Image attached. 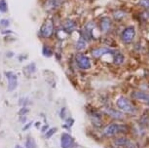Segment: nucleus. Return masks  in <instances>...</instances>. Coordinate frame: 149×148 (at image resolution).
Returning a JSON list of instances; mask_svg holds the SVG:
<instances>
[{
	"label": "nucleus",
	"mask_w": 149,
	"mask_h": 148,
	"mask_svg": "<svg viewBox=\"0 0 149 148\" xmlns=\"http://www.w3.org/2000/svg\"><path fill=\"white\" fill-rule=\"evenodd\" d=\"M61 2H63V0H45L43 8L47 12H52L61 6Z\"/></svg>",
	"instance_id": "nucleus-7"
},
{
	"label": "nucleus",
	"mask_w": 149,
	"mask_h": 148,
	"mask_svg": "<svg viewBox=\"0 0 149 148\" xmlns=\"http://www.w3.org/2000/svg\"><path fill=\"white\" fill-rule=\"evenodd\" d=\"M27 112H29V109H27V108H26V107H24V108H22V109L21 110H19V115H24V114H26V113H27Z\"/></svg>",
	"instance_id": "nucleus-24"
},
{
	"label": "nucleus",
	"mask_w": 149,
	"mask_h": 148,
	"mask_svg": "<svg viewBox=\"0 0 149 148\" xmlns=\"http://www.w3.org/2000/svg\"><path fill=\"white\" fill-rule=\"evenodd\" d=\"M139 5L149 9V0H139Z\"/></svg>",
	"instance_id": "nucleus-23"
},
{
	"label": "nucleus",
	"mask_w": 149,
	"mask_h": 148,
	"mask_svg": "<svg viewBox=\"0 0 149 148\" xmlns=\"http://www.w3.org/2000/svg\"><path fill=\"white\" fill-rule=\"evenodd\" d=\"M5 76L8 79V91L12 92L18 87V77L14 72L6 71L5 72Z\"/></svg>",
	"instance_id": "nucleus-5"
},
{
	"label": "nucleus",
	"mask_w": 149,
	"mask_h": 148,
	"mask_svg": "<svg viewBox=\"0 0 149 148\" xmlns=\"http://www.w3.org/2000/svg\"><path fill=\"white\" fill-rule=\"evenodd\" d=\"M105 111H106V113H107L108 115H110L111 117H113V118H115V119L122 118V113H120L119 111H117L115 109H112V108H109V109H107V108H106Z\"/></svg>",
	"instance_id": "nucleus-15"
},
{
	"label": "nucleus",
	"mask_w": 149,
	"mask_h": 148,
	"mask_svg": "<svg viewBox=\"0 0 149 148\" xmlns=\"http://www.w3.org/2000/svg\"><path fill=\"white\" fill-rule=\"evenodd\" d=\"M75 60H76L78 67L81 69H89L91 67V60L85 55L77 54L76 57H75Z\"/></svg>",
	"instance_id": "nucleus-4"
},
{
	"label": "nucleus",
	"mask_w": 149,
	"mask_h": 148,
	"mask_svg": "<svg viewBox=\"0 0 149 148\" xmlns=\"http://www.w3.org/2000/svg\"><path fill=\"white\" fill-rule=\"evenodd\" d=\"M64 111H65V108H63L61 111V114H60V116H61V119H63L64 118Z\"/></svg>",
	"instance_id": "nucleus-26"
},
{
	"label": "nucleus",
	"mask_w": 149,
	"mask_h": 148,
	"mask_svg": "<svg viewBox=\"0 0 149 148\" xmlns=\"http://www.w3.org/2000/svg\"><path fill=\"white\" fill-rule=\"evenodd\" d=\"M146 18H147V19H149V12L146 13Z\"/></svg>",
	"instance_id": "nucleus-29"
},
{
	"label": "nucleus",
	"mask_w": 149,
	"mask_h": 148,
	"mask_svg": "<svg viewBox=\"0 0 149 148\" xmlns=\"http://www.w3.org/2000/svg\"><path fill=\"white\" fill-rule=\"evenodd\" d=\"M15 148H22V146H19V145H17V146H16Z\"/></svg>",
	"instance_id": "nucleus-30"
},
{
	"label": "nucleus",
	"mask_w": 149,
	"mask_h": 148,
	"mask_svg": "<svg viewBox=\"0 0 149 148\" xmlns=\"http://www.w3.org/2000/svg\"><path fill=\"white\" fill-rule=\"evenodd\" d=\"M42 54H43V56H45V57L50 58L53 56V50H52L51 47L44 45L43 48H42Z\"/></svg>",
	"instance_id": "nucleus-17"
},
{
	"label": "nucleus",
	"mask_w": 149,
	"mask_h": 148,
	"mask_svg": "<svg viewBox=\"0 0 149 148\" xmlns=\"http://www.w3.org/2000/svg\"><path fill=\"white\" fill-rule=\"evenodd\" d=\"M8 11V4L6 0H0V12L7 13Z\"/></svg>",
	"instance_id": "nucleus-19"
},
{
	"label": "nucleus",
	"mask_w": 149,
	"mask_h": 148,
	"mask_svg": "<svg viewBox=\"0 0 149 148\" xmlns=\"http://www.w3.org/2000/svg\"><path fill=\"white\" fill-rule=\"evenodd\" d=\"M132 97L149 105V94L147 93H144V92L141 91H134L132 93Z\"/></svg>",
	"instance_id": "nucleus-8"
},
{
	"label": "nucleus",
	"mask_w": 149,
	"mask_h": 148,
	"mask_svg": "<svg viewBox=\"0 0 149 148\" xmlns=\"http://www.w3.org/2000/svg\"><path fill=\"white\" fill-rule=\"evenodd\" d=\"M61 148H70L74 144V139L68 133H63L61 138Z\"/></svg>",
	"instance_id": "nucleus-10"
},
{
	"label": "nucleus",
	"mask_w": 149,
	"mask_h": 148,
	"mask_svg": "<svg viewBox=\"0 0 149 148\" xmlns=\"http://www.w3.org/2000/svg\"><path fill=\"white\" fill-rule=\"evenodd\" d=\"M114 146L116 147H122V148H132L134 147L133 143L130 139L126 138H118L114 140Z\"/></svg>",
	"instance_id": "nucleus-9"
},
{
	"label": "nucleus",
	"mask_w": 149,
	"mask_h": 148,
	"mask_svg": "<svg viewBox=\"0 0 149 148\" xmlns=\"http://www.w3.org/2000/svg\"><path fill=\"white\" fill-rule=\"evenodd\" d=\"M66 124H67V126H68V127H71V126L74 124V120L71 119V118L67 119L66 120Z\"/></svg>",
	"instance_id": "nucleus-25"
},
{
	"label": "nucleus",
	"mask_w": 149,
	"mask_h": 148,
	"mask_svg": "<svg viewBox=\"0 0 149 148\" xmlns=\"http://www.w3.org/2000/svg\"><path fill=\"white\" fill-rule=\"evenodd\" d=\"M107 53H112L114 54V51L109 48H106V47H100V48H95L92 51V56L95 58H100L102 55L107 54Z\"/></svg>",
	"instance_id": "nucleus-11"
},
{
	"label": "nucleus",
	"mask_w": 149,
	"mask_h": 148,
	"mask_svg": "<svg viewBox=\"0 0 149 148\" xmlns=\"http://www.w3.org/2000/svg\"><path fill=\"white\" fill-rule=\"evenodd\" d=\"M26 148H35V144H34V140L31 138H29L26 139Z\"/></svg>",
	"instance_id": "nucleus-21"
},
{
	"label": "nucleus",
	"mask_w": 149,
	"mask_h": 148,
	"mask_svg": "<svg viewBox=\"0 0 149 148\" xmlns=\"http://www.w3.org/2000/svg\"><path fill=\"white\" fill-rule=\"evenodd\" d=\"M55 24L52 19H47L46 21L42 24L40 28V35L43 38H51L54 34Z\"/></svg>",
	"instance_id": "nucleus-2"
},
{
	"label": "nucleus",
	"mask_w": 149,
	"mask_h": 148,
	"mask_svg": "<svg viewBox=\"0 0 149 148\" xmlns=\"http://www.w3.org/2000/svg\"><path fill=\"white\" fill-rule=\"evenodd\" d=\"M30 126H31V123H29V124H27L26 126H24V131L27 130V129H29V128L30 127Z\"/></svg>",
	"instance_id": "nucleus-27"
},
{
	"label": "nucleus",
	"mask_w": 149,
	"mask_h": 148,
	"mask_svg": "<svg viewBox=\"0 0 149 148\" xmlns=\"http://www.w3.org/2000/svg\"><path fill=\"white\" fill-rule=\"evenodd\" d=\"M48 129V126H45V127L42 128V133H45L46 132V130Z\"/></svg>",
	"instance_id": "nucleus-28"
},
{
	"label": "nucleus",
	"mask_w": 149,
	"mask_h": 148,
	"mask_svg": "<svg viewBox=\"0 0 149 148\" xmlns=\"http://www.w3.org/2000/svg\"><path fill=\"white\" fill-rule=\"evenodd\" d=\"M134 35H136V29H134V27L130 26L124 29V31L121 34V38L125 43H130L134 38Z\"/></svg>",
	"instance_id": "nucleus-6"
},
{
	"label": "nucleus",
	"mask_w": 149,
	"mask_h": 148,
	"mask_svg": "<svg viewBox=\"0 0 149 148\" xmlns=\"http://www.w3.org/2000/svg\"><path fill=\"white\" fill-rule=\"evenodd\" d=\"M113 61L115 65H119L121 63H123L124 61V56L123 54H121L119 52H114V56H113Z\"/></svg>",
	"instance_id": "nucleus-14"
},
{
	"label": "nucleus",
	"mask_w": 149,
	"mask_h": 148,
	"mask_svg": "<svg viewBox=\"0 0 149 148\" xmlns=\"http://www.w3.org/2000/svg\"><path fill=\"white\" fill-rule=\"evenodd\" d=\"M56 132H57V129H56V128H52V129L48 131V133H46V135H45V138H46L47 139L50 138L51 136L54 135V133H56Z\"/></svg>",
	"instance_id": "nucleus-22"
},
{
	"label": "nucleus",
	"mask_w": 149,
	"mask_h": 148,
	"mask_svg": "<svg viewBox=\"0 0 149 148\" xmlns=\"http://www.w3.org/2000/svg\"><path fill=\"white\" fill-rule=\"evenodd\" d=\"M86 46H87V43H86V40L84 39L83 37H81L79 40L77 41V43H76V50L77 51H83L84 49L86 48Z\"/></svg>",
	"instance_id": "nucleus-16"
},
{
	"label": "nucleus",
	"mask_w": 149,
	"mask_h": 148,
	"mask_svg": "<svg viewBox=\"0 0 149 148\" xmlns=\"http://www.w3.org/2000/svg\"><path fill=\"white\" fill-rule=\"evenodd\" d=\"M129 132V128L128 126L126 125H121V124H116V123H112V124H109L108 126H106L103 130V133H104L105 135L107 136H113L119 133H125Z\"/></svg>",
	"instance_id": "nucleus-1"
},
{
	"label": "nucleus",
	"mask_w": 149,
	"mask_h": 148,
	"mask_svg": "<svg viewBox=\"0 0 149 148\" xmlns=\"http://www.w3.org/2000/svg\"><path fill=\"white\" fill-rule=\"evenodd\" d=\"M92 123L95 126V127H97V128L102 127V120H100V118L97 115L92 116Z\"/></svg>",
	"instance_id": "nucleus-18"
},
{
	"label": "nucleus",
	"mask_w": 149,
	"mask_h": 148,
	"mask_svg": "<svg viewBox=\"0 0 149 148\" xmlns=\"http://www.w3.org/2000/svg\"><path fill=\"white\" fill-rule=\"evenodd\" d=\"M111 27V21L108 18H103L100 21V28L102 32H107Z\"/></svg>",
	"instance_id": "nucleus-13"
},
{
	"label": "nucleus",
	"mask_w": 149,
	"mask_h": 148,
	"mask_svg": "<svg viewBox=\"0 0 149 148\" xmlns=\"http://www.w3.org/2000/svg\"><path fill=\"white\" fill-rule=\"evenodd\" d=\"M76 28V23L72 19H65L63 24V30L65 33H71Z\"/></svg>",
	"instance_id": "nucleus-12"
},
{
	"label": "nucleus",
	"mask_w": 149,
	"mask_h": 148,
	"mask_svg": "<svg viewBox=\"0 0 149 148\" xmlns=\"http://www.w3.org/2000/svg\"><path fill=\"white\" fill-rule=\"evenodd\" d=\"M116 148H122V147H116Z\"/></svg>",
	"instance_id": "nucleus-31"
},
{
	"label": "nucleus",
	"mask_w": 149,
	"mask_h": 148,
	"mask_svg": "<svg viewBox=\"0 0 149 148\" xmlns=\"http://www.w3.org/2000/svg\"><path fill=\"white\" fill-rule=\"evenodd\" d=\"M10 26V21L7 19H3L0 21V27L1 28H7Z\"/></svg>",
	"instance_id": "nucleus-20"
},
{
	"label": "nucleus",
	"mask_w": 149,
	"mask_h": 148,
	"mask_svg": "<svg viewBox=\"0 0 149 148\" xmlns=\"http://www.w3.org/2000/svg\"><path fill=\"white\" fill-rule=\"evenodd\" d=\"M116 105L121 111H123V112L133 113L134 111V107L133 103H132L127 97H119L116 101Z\"/></svg>",
	"instance_id": "nucleus-3"
}]
</instances>
